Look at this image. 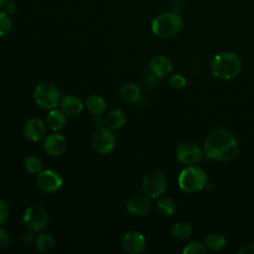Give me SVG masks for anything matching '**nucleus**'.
<instances>
[{
    "label": "nucleus",
    "instance_id": "1",
    "mask_svg": "<svg viewBox=\"0 0 254 254\" xmlns=\"http://www.w3.org/2000/svg\"><path fill=\"white\" fill-rule=\"evenodd\" d=\"M203 152L211 160L221 163L229 162L238 155V143L228 130L215 129L205 139Z\"/></svg>",
    "mask_w": 254,
    "mask_h": 254
},
{
    "label": "nucleus",
    "instance_id": "2",
    "mask_svg": "<svg viewBox=\"0 0 254 254\" xmlns=\"http://www.w3.org/2000/svg\"><path fill=\"white\" fill-rule=\"evenodd\" d=\"M241 67L242 63L240 58L231 52L216 54L210 64L212 75L224 80H229L237 76L241 71Z\"/></svg>",
    "mask_w": 254,
    "mask_h": 254
},
{
    "label": "nucleus",
    "instance_id": "3",
    "mask_svg": "<svg viewBox=\"0 0 254 254\" xmlns=\"http://www.w3.org/2000/svg\"><path fill=\"white\" fill-rule=\"evenodd\" d=\"M184 27V20L177 12H164L157 15L151 23L153 34L162 39H168L179 34Z\"/></svg>",
    "mask_w": 254,
    "mask_h": 254
},
{
    "label": "nucleus",
    "instance_id": "4",
    "mask_svg": "<svg viewBox=\"0 0 254 254\" xmlns=\"http://www.w3.org/2000/svg\"><path fill=\"white\" fill-rule=\"evenodd\" d=\"M208 183L206 172L198 167L190 165L185 168L179 175L178 184L180 189L189 193H194L201 190Z\"/></svg>",
    "mask_w": 254,
    "mask_h": 254
},
{
    "label": "nucleus",
    "instance_id": "5",
    "mask_svg": "<svg viewBox=\"0 0 254 254\" xmlns=\"http://www.w3.org/2000/svg\"><path fill=\"white\" fill-rule=\"evenodd\" d=\"M142 187L145 194L148 197L159 198L167 190V179L160 171L152 170L145 174Z\"/></svg>",
    "mask_w": 254,
    "mask_h": 254
},
{
    "label": "nucleus",
    "instance_id": "6",
    "mask_svg": "<svg viewBox=\"0 0 254 254\" xmlns=\"http://www.w3.org/2000/svg\"><path fill=\"white\" fill-rule=\"evenodd\" d=\"M34 100L42 108L53 109L60 101V91L51 82H41L34 90Z\"/></svg>",
    "mask_w": 254,
    "mask_h": 254
},
{
    "label": "nucleus",
    "instance_id": "7",
    "mask_svg": "<svg viewBox=\"0 0 254 254\" xmlns=\"http://www.w3.org/2000/svg\"><path fill=\"white\" fill-rule=\"evenodd\" d=\"M23 222L29 230L37 233L47 227L49 216L43 207L39 205H32L25 209L23 213Z\"/></svg>",
    "mask_w": 254,
    "mask_h": 254
},
{
    "label": "nucleus",
    "instance_id": "8",
    "mask_svg": "<svg viewBox=\"0 0 254 254\" xmlns=\"http://www.w3.org/2000/svg\"><path fill=\"white\" fill-rule=\"evenodd\" d=\"M115 137L108 127L96 128L91 135V145L93 149L102 155L111 153L115 147Z\"/></svg>",
    "mask_w": 254,
    "mask_h": 254
},
{
    "label": "nucleus",
    "instance_id": "9",
    "mask_svg": "<svg viewBox=\"0 0 254 254\" xmlns=\"http://www.w3.org/2000/svg\"><path fill=\"white\" fill-rule=\"evenodd\" d=\"M36 185L44 192H56L63 186V178L54 170H42L37 174Z\"/></svg>",
    "mask_w": 254,
    "mask_h": 254
},
{
    "label": "nucleus",
    "instance_id": "10",
    "mask_svg": "<svg viewBox=\"0 0 254 254\" xmlns=\"http://www.w3.org/2000/svg\"><path fill=\"white\" fill-rule=\"evenodd\" d=\"M176 156L180 163L193 165L202 159L203 151L195 143L186 142L179 145L176 150Z\"/></svg>",
    "mask_w": 254,
    "mask_h": 254
},
{
    "label": "nucleus",
    "instance_id": "11",
    "mask_svg": "<svg viewBox=\"0 0 254 254\" xmlns=\"http://www.w3.org/2000/svg\"><path fill=\"white\" fill-rule=\"evenodd\" d=\"M44 149L52 157L62 156L67 149L66 139L58 133H53L44 138Z\"/></svg>",
    "mask_w": 254,
    "mask_h": 254
},
{
    "label": "nucleus",
    "instance_id": "12",
    "mask_svg": "<svg viewBox=\"0 0 254 254\" xmlns=\"http://www.w3.org/2000/svg\"><path fill=\"white\" fill-rule=\"evenodd\" d=\"M122 247L130 254H139L146 248V238L138 231L127 232L122 238Z\"/></svg>",
    "mask_w": 254,
    "mask_h": 254
},
{
    "label": "nucleus",
    "instance_id": "13",
    "mask_svg": "<svg viewBox=\"0 0 254 254\" xmlns=\"http://www.w3.org/2000/svg\"><path fill=\"white\" fill-rule=\"evenodd\" d=\"M26 139L31 142H39L46 137V125L39 118H30L23 129Z\"/></svg>",
    "mask_w": 254,
    "mask_h": 254
},
{
    "label": "nucleus",
    "instance_id": "14",
    "mask_svg": "<svg viewBox=\"0 0 254 254\" xmlns=\"http://www.w3.org/2000/svg\"><path fill=\"white\" fill-rule=\"evenodd\" d=\"M126 209L130 215L141 217L147 214L151 209V201L148 196L137 194L128 199Z\"/></svg>",
    "mask_w": 254,
    "mask_h": 254
},
{
    "label": "nucleus",
    "instance_id": "15",
    "mask_svg": "<svg viewBox=\"0 0 254 254\" xmlns=\"http://www.w3.org/2000/svg\"><path fill=\"white\" fill-rule=\"evenodd\" d=\"M150 68L155 75L162 77L168 75L172 71L173 64L167 57L158 55L152 58L150 62Z\"/></svg>",
    "mask_w": 254,
    "mask_h": 254
},
{
    "label": "nucleus",
    "instance_id": "16",
    "mask_svg": "<svg viewBox=\"0 0 254 254\" xmlns=\"http://www.w3.org/2000/svg\"><path fill=\"white\" fill-rule=\"evenodd\" d=\"M61 109L66 114V116H76L83 109L82 101L74 95H65L61 100Z\"/></svg>",
    "mask_w": 254,
    "mask_h": 254
},
{
    "label": "nucleus",
    "instance_id": "17",
    "mask_svg": "<svg viewBox=\"0 0 254 254\" xmlns=\"http://www.w3.org/2000/svg\"><path fill=\"white\" fill-rule=\"evenodd\" d=\"M66 123V114L62 109H51L46 116V126L53 131H59Z\"/></svg>",
    "mask_w": 254,
    "mask_h": 254
},
{
    "label": "nucleus",
    "instance_id": "18",
    "mask_svg": "<svg viewBox=\"0 0 254 254\" xmlns=\"http://www.w3.org/2000/svg\"><path fill=\"white\" fill-rule=\"evenodd\" d=\"M87 110L94 115H101L107 108V102L101 95L91 94L85 100Z\"/></svg>",
    "mask_w": 254,
    "mask_h": 254
},
{
    "label": "nucleus",
    "instance_id": "19",
    "mask_svg": "<svg viewBox=\"0 0 254 254\" xmlns=\"http://www.w3.org/2000/svg\"><path fill=\"white\" fill-rule=\"evenodd\" d=\"M126 121V116L120 109H113L109 111L105 117V125L111 130L120 129Z\"/></svg>",
    "mask_w": 254,
    "mask_h": 254
},
{
    "label": "nucleus",
    "instance_id": "20",
    "mask_svg": "<svg viewBox=\"0 0 254 254\" xmlns=\"http://www.w3.org/2000/svg\"><path fill=\"white\" fill-rule=\"evenodd\" d=\"M140 89L133 82H125L120 87V96L126 102H135L140 97Z\"/></svg>",
    "mask_w": 254,
    "mask_h": 254
},
{
    "label": "nucleus",
    "instance_id": "21",
    "mask_svg": "<svg viewBox=\"0 0 254 254\" xmlns=\"http://www.w3.org/2000/svg\"><path fill=\"white\" fill-rule=\"evenodd\" d=\"M204 245L211 251H220L226 245L225 237L219 232H212L206 235L204 239Z\"/></svg>",
    "mask_w": 254,
    "mask_h": 254
},
{
    "label": "nucleus",
    "instance_id": "22",
    "mask_svg": "<svg viewBox=\"0 0 254 254\" xmlns=\"http://www.w3.org/2000/svg\"><path fill=\"white\" fill-rule=\"evenodd\" d=\"M170 232L176 239L187 240L192 234V227L187 222H177L172 225Z\"/></svg>",
    "mask_w": 254,
    "mask_h": 254
},
{
    "label": "nucleus",
    "instance_id": "23",
    "mask_svg": "<svg viewBox=\"0 0 254 254\" xmlns=\"http://www.w3.org/2000/svg\"><path fill=\"white\" fill-rule=\"evenodd\" d=\"M36 247L41 253H50L55 248V240L48 233H40L36 237Z\"/></svg>",
    "mask_w": 254,
    "mask_h": 254
},
{
    "label": "nucleus",
    "instance_id": "24",
    "mask_svg": "<svg viewBox=\"0 0 254 254\" xmlns=\"http://www.w3.org/2000/svg\"><path fill=\"white\" fill-rule=\"evenodd\" d=\"M159 210L165 214L172 216L177 211V203L171 198H162L157 203Z\"/></svg>",
    "mask_w": 254,
    "mask_h": 254
},
{
    "label": "nucleus",
    "instance_id": "25",
    "mask_svg": "<svg viewBox=\"0 0 254 254\" xmlns=\"http://www.w3.org/2000/svg\"><path fill=\"white\" fill-rule=\"evenodd\" d=\"M25 169L31 174H38L42 171V161L37 156H28L24 162Z\"/></svg>",
    "mask_w": 254,
    "mask_h": 254
},
{
    "label": "nucleus",
    "instance_id": "26",
    "mask_svg": "<svg viewBox=\"0 0 254 254\" xmlns=\"http://www.w3.org/2000/svg\"><path fill=\"white\" fill-rule=\"evenodd\" d=\"M12 30V20L8 13L0 11V37L7 36Z\"/></svg>",
    "mask_w": 254,
    "mask_h": 254
},
{
    "label": "nucleus",
    "instance_id": "27",
    "mask_svg": "<svg viewBox=\"0 0 254 254\" xmlns=\"http://www.w3.org/2000/svg\"><path fill=\"white\" fill-rule=\"evenodd\" d=\"M206 251L207 248L205 247V245L197 241H191L188 243L182 250L184 254H204L206 253Z\"/></svg>",
    "mask_w": 254,
    "mask_h": 254
},
{
    "label": "nucleus",
    "instance_id": "28",
    "mask_svg": "<svg viewBox=\"0 0 254 254\" xmlns=\"http://www.w3.org/2000/svg\"><path fill=\"white\" fill-rule=\"evenodd\" d=\"M169 83L175 89H182L186 86L187 79L184 75L178 73V74H174L173 76H171V78L169 79Z\"/></svg>",
    "mask_w": 254,
    "mask_h": 254
},
{
    "label": "nucleus",
    "instance_id": "29",
    "mask_svg": "<svg viewBox=\"0 0 254 254\" xmlns=\"http://www.w3.org/2000/svg\"><path fill=\"white\" fill-rule=\"evenodd\" d=\"M9 216V206L6 201L0 198V225L3 224Z\"/></svg>",
    "mask_w": 254,
    "mask_h": 254
},
{
    "label": "nucleus",
    "instance_id": "30",
    "mask_svg": "<svg viewBox=\"0 0 254 254\" xmlns=\"http://www.w3.org/2000/svg\"><path fill=\"white\" fill-rule=\"evenodd\" d=\"M10 242V237L9 234L7 233L6 230L0 227V250L5 249Z\"/></svg>",
    "mask_w": 254,
    "mask_h": 254
},
{
    "label": "nucleus",
    "instance_id": "31",
    "mask_svg": "<svg viewBox=\"0 0 254 254\" xmlns=\"http://www.w3.org/2000/svg\"><path fill=\"white\" fill-rule=\"evenodd\" d=\"M3 8H4L5 12L8 13L9 15L15 14L16 11H17V5H16L14 2H12V1H9V2L7 1L6 4H5V6H4Z\"/></svg>",
    "mask_w": 254,
    "mask_h": 254
},
{
    "label": "nucleus",
    "instance_id": "32",
    "mask_svg": "<svg viewBox=\"0 0 254 254\" xmlns=\"http://www.w3.org/2000/svg\"><path fill=\"white\" fill-rule=\"evenodd\" d=\"M239 254H254V243H249L242 246L238 250Z\"/></svg>",
    "mask_w": 254,
    "mask_h": 254
},
{
    "label": "nucleus",
    "instance_id": "33",
    "mask_svg": "<svg viewBox=\"0 0 254 254\" xmlns=\"http://www.w3.org/2000/svg\"><path fill=\"white\" fill-rule=\"evenodd\" d=\"M33 233H34V232H33V231H31V230L26 231V232L22 235V241H23L24 243H26V244L31 243V242L34 240Z\"/></svg>",
    "mask_w": 254,
    "mask_h": 254
},
{
    "label": "nucleus",
    "instance_id": "34",
    "mask_svg": "<svg viewBox=\"0 0 254 254\" xmlns=\"http://www.w3.org/2000/svg\"><path fill=\"white\" fill-rule=\"evenodd\" d=\"M93 124H94L95 128H100L105 125V121H103L101 118H95L93 121Z\"/></svg>",
    "mask_w": 254,
    "mask_h": 254
},
{
    "label": "nucleus",
    "instance_id": "35",
    "mask_svg": "<svg viewBox=\"0 0 254 254\" xmlns=\"http://www.w3.org/2000/svg\"><path fill=\"white\" fill-rule=\"evenodd\" d=\"M6 2H7V0H0V8H3L6 4Z\"/></svg>",
    "mask_w": 254,
    "mask_h": 254
}]
</instances>
